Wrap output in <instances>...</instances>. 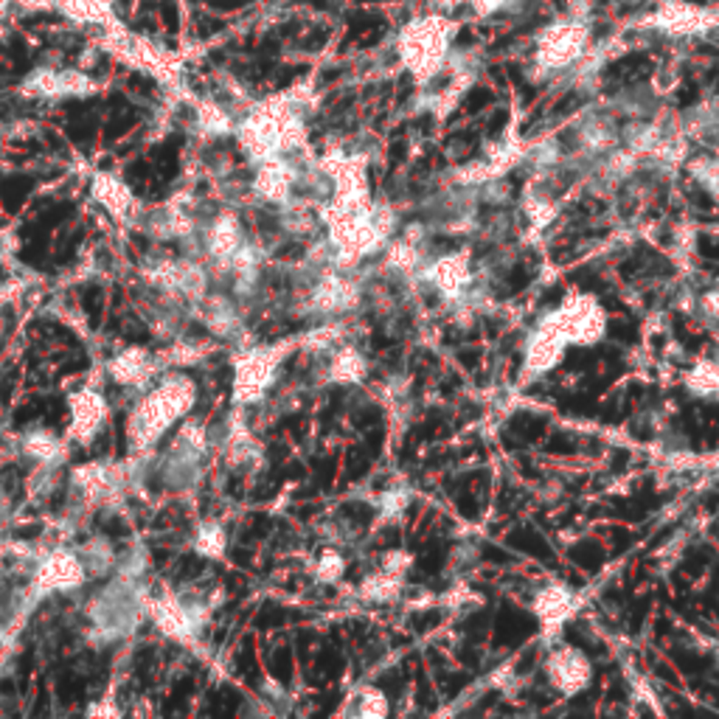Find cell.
Here are the masks:
<instances>
[{
	"instance_id": "cell-1",
	"label": "cell",
	"mask_w": 719,
	"mask_h": 719,
	"mask_svg": "<svg viewBox=\"0 0 719 719\" xmlns=\"http://www.w3.org/2000/svg\"><path fill=\"white\" fill-rule=\"evenodd\" d=\"M549 677L565 695H577L590 683V660L579 649H557L549 660Z\"/></svg>"
},
{
	"instance_id": "cell-2",
	"label": "cell",
	"mask_w": 719,
	"mask_h": 719,
	"mask_svg": "<svg viewBox=\"0 0 719 719\" xmlns=\"http://www.w3.org/2000/svg\"><path fill=\"white\" fill-rule=\"evenodd\" d=\"M688 388H692L695 394H700V396H708L711 391L719 388V368H714L708 363L697 365L692 371V377H688Z\"/></svg>"
}]
</instances>
